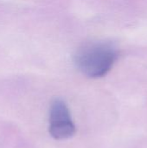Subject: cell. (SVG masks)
<instances>
[{"label": "cell", "instance_id": "cell-2", "mask_svg": "<svg viewBox=\"0 0 147 148\" xmlns=\"http://www.w3.org/2000/svg\"><path fill=\"white\" fill-rule=\"evenodd\" d=\"M49 132L55 140H66L75 134V126L72 121L70 112L66 103L55 99L49 108Z\"/></svg>", "mask_w": 147, "mask_h": 148}, {"label": "cell", "instance_id": "cell-1", "mask_svg": "<svg viewBox=\"0 0 147 148\" xmlns=\"http://www.w3.org/2000/svg\"><path fill=\"white\" fill-rule=\"evenodd\" d=\"M118 56V49L113 43L94 42L81 47L76 51L74 61L83 75L90 78H100L112 69Z\"/></svg>", "mask_w": 147, "mask_h": 148}]
</instances>
